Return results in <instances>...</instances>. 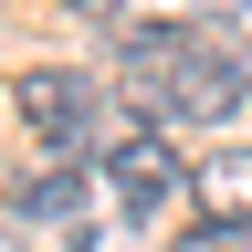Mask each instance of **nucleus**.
<instances>
[{
	"label": "nucleus",
	"instance_id": "obj_6",
	"mask_svg": "<svg viewBox=\"0 0 252 252\" xmlns=\"http://www.w3.org/2000/svg\"><path fill=\"white\" fill-rule=\"evenodd\" d=\"M179 42L189 32H168V21H126V42H116V63H126V84H168V63H179Z\"/></svg>",
	"mask_w": 252,
	"mask_h": 252
},
{
	"label": "nucleus",
	"instance_id": "obj_4",
	"mask_svg": "<svg viewBox=\"0 0 252 252\" xmlns=\"http://www.w3.org/2000/svg\"><path fill=\"white\" fill-rule=\"evenodd\" d=\"M11 210H21V231H84V179L74 168H42V179L11 189Z\"/></svg>",
	"mask_w": 252,
	"mask_h": 252
},
{
	"label": "nucleus",
	"instance_id": "obj_8",
	"mask_svg": "<svg viewBox=\"0 0 252 252\" xmlns=\"http://www.w3.org/2000/svg\"><path fill=\"white\" fill-rule=\"evenodd\" d=\"M74 11H94V21H116V11H126V0H74Z\"/></svg>",
	"mask_w": 252,
	"mask_h": 252
},
{
	"label": "nucleus",
	"instance_id": "obj_11",
	"mask_svg": "<svg viewBox=\"0 0 252 252\" xmlns=\"http://www.w3.org/2000/svg\"><path fill=\"white\" fill-rule=\"evenodd\" d=\"M200 11H242V0H200Z\"/></svg>",
	"mask_w": 252,
	"mask_h": 252
},
{
	"label": "nucleus",
	"instance_id": "obj_3",
	"mask_svg": "<svg viewBox=\"0 0 252 252\" xmlns=\"http://www.w3.org/2000/svg\"><path fill=\"white\" fill-rule=\"evenodd\" d=\"M21 116L42 126V147L53 158H74L94 137V84L84 74H63V63H42V74H21Z\"/></svg>",
	"mask_w": 252,
	"mask_h": 252
},
{
	"label": "nucleus",
	"instance_id": "obj_2",
	"mask_svg": "<svg viewBox=\"0 0 252 252\" xmlns=\"http://www.w3.org/2000/svg\"><path fill=\"white\" fill-rule=\"evenodd\" d=\"M105 179H116V200H126V220H147V210H168L179 200V158H168V137H158V126H126V137L105 147Z\"/></svg>",
	"mask_w": 252,
	"mask_h": 252
},
{
	"label": "nucleus",
	"instance_id": "obj_9",
	"mask_svg": "<svg viewBox=\"0 0 252 252\" xmlns=\"http://www.w3.org/2000/svg\"><path fill=\"white\" fill-rule=\"evenodd\" d=\"M0 252H32V231H0Z\"/></svg>",
	"mask_w": 252,
	"mask_h": 252
},
{
	"label": "nucleus",
	"instance_id": "obj_10",
	"mask_svg": "<svg viewBox=\"0 0 252 252\" xmlns=\"http://www.w3.org/2000/svg\"><path fill=\"white\" fill-rule=\"evenodd\" d=\"M63 252H94V242H84V231H63Z\"/></svg>",
	"mask_w": 252,
	"mask_h": 252
},
{
	"label": "nucleus",
	"instance_id": "obj_1",
	"mask_svg": "<svg viewBox=\"0 0 252 252\" xmlns=\"http://www.w3.org/2000/svg\"><path fill=\"white\" fill-rule=\"evenodd\" d=\"M158 105H168L179 126L242 116V63L220 53V42H200V32H189V42H179V63H168V84H158Z\"/></svg>",
	"mask_w": 252,
	"mask_h": 252
},
{
	"label": "nucleus",
	"instance_id": "obj_5",
	"mask_svg": "<svg viewBox=\"0 0 252 252\" xmlns=\"http://www.w3.org/2000/svg\"><path fill=\"white\" fill-rule=\"evenodd\" d=\"M189 189H200L220 220H242V231H252V147H210L200 168H189Z\"/></svg>",
	"mask_w": 252,
	"mask_h": 252
},
{
	"label": "nucleus",
	"instance_id": "obj_7",
	"mask_svg": "<svg viewBox=\"0 0 252 252\" xmlns=\"http://www.w3.org/2000/svg\"><path fill=\"white\" fill-rule=\"evenodd\" d=\"M168 252H242V220H200V231H179Z\"/></svg>",
	"mask_w": 252,
	"mask_h": 252
}]
</instances>
